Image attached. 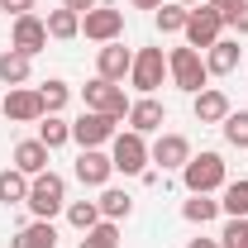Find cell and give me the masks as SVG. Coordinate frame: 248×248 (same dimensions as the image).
Listing matches in <instances>:
<instances>
[{
  "label": "cell",
  "mask_w": 248,
  "mask_h": 248,
  "mask_svg": "<svg viewBox=\"0 0 248 248\" xmlns=\"http://www.w3.org/2000/svg\"><path fill=\"white\" fill-rule=\"evenodd\" d=\"M182 182H186L191 196H215V191H224V182H229L224 157L219 153H191V162L182 167Z\"/></svg>",
  "instance_id": "1"
},
{
  "label": "cell",
  "mask_w": 248,
  "mask_h": 248,
  "mask_svg": "<svg viewBox=\"0 0 248 248\" xmlns=\"http://www.w3.org/2000/svg\"><path fill=\"white\" fill-rule=\"evenodd\" d=\"M167 77H172V86H177V91H186V95L205 91V81H210V72H205V58H201L191 43L167 53Z\"/></svg>",
  "instance_id": "2"
},
{
  "label": "cell",
  "mask_w": 248,
  "mask_h": 248,
  "mask_svg": "<svg viewBox=\"0 0 248 248\" xmlns=\"http://www.w3.org/2000/svg\"><path fill=\"white\" fill-rule=\"evenodd\" d=\"M33 210V219H53L58 210H67V182H62L58 172H38L29 177V201H24Z\"/></svg>",
  "instance_id": "3"
},
{
  "label": "cell",
  "mask_w": 248,
  "mask_h": 248,
  "mask_svg": "<svg viewBox=\"0 0 248 248\" xmlns=\"http://www.w3.org/2000/svg\"><path fill=\"white\" fill-rule=\"evenodd\" d=\"M81 105L86 110H100V115H110V120H129V95H124V86H115V81H105V77H95V81H86L81 86Z\"/></svg>",
  "instance_id": "4"
},
{
  "label": "cell",
  "mask_w": 248,
  "mask_h": 248,
  "mask_svg": "<svg viewBox=\"0 0 248 248\" xmlns=\"http://www.w3.org/2000/svg\"><path fill=\"white\" fill-rule=\"evenodd\" d=\"M110 162H115V172L124 177H143L148 172V143H143V134H134V129H124L110 139Z\"/></svg>",
  "instance_id": "5"
},
{
  "label": "cell",
  "mask_w": 248,
  "mask_h": 248,
  "mask_svg": "<svg viewBox=\"0 0 248 248\" xmlns=\"http://www.w3.org/2000/svg\"><path fill=\"white\" fill-rule=\"evenodd\" d=\"M224 29H229V19L219 15L215 5H196V10L186 15V29L182 33H186V43L201 53V48H210L215 38H224Z\"/></svg>",
  "instance_id": "6"
},
{
  "label": "cell",
  "mask_w": 248,
  "mask_h": 248,
  "mask_svg": "<svg viewBox=\"0 0 248 248\" xmlns=\"http://www.w3.org/2000/svg\"><path fill=\"white\" fill-rule=\"evenodd\" d=\"M129 81H134L139 95H153L167 81V53L162 48H139L134 53V67H129Z\"/></svg>",
  "instance_id": "7"
},
{
  "label": "cell",
  "mask_w": 248,
  "mask_h": 248,
  "mask_svg": "<svg viewBox=\"0 0 248 248\" xmlns=\"http://www.w3.org/2000/svg\"><path fill=\"white\" fill-rule=\"evenodd\" d=\"M120 120H110V115H100V110H81V120H72V143H81V148H100V143H110L120 129Z\"/></svg>",
  "instance_id": "8"
},
{
  "label": "cell",
  "mask_w": 248,
  "mask_h": 248,
  "mask_svg": "<svg viewBox=\"0 0 248 248\" xmlns=\"http://www.w3.org/2000/svg\"><path fill=\"white\" fill-rule=\"evenodd\" d=\"M81 33H86L91 43H115V38L124 33V10H115V5L86 10V15H81Z\"/></svg>",
  "instance_id": "9"
},
{
  "label": "cell",
  "mask_w": 248,
  "mask_h": 248,
  "mask_svg": "<svg viewBox=\"0 0 248 248\" xmlns=\"http://www.w3.org/2000/svg\"><path fill=\"white\" fill-rule=\"evenodd\" d=\"M148 162H157L162 172H182L191 162V139L186 134H157L148 143Z\"/></svg>",
  "instance_id": "10"
},
{
  "label": "cell",
  "mask_w": 248,
  "mask_h": 248,
  "mask_svg": "<svg viewBox=\"0 0 248 248\" xmlns=\"http://www.w3.org/2000/svg\"><path fill=\"white\" fill-rule=\"evenodd\" d=\"M0 110H5L10 124H38V120H43V95L33 91V86H10Z\"/></svg>",
  "instance_id": "11"
},
{
  "label": "cell",
  "mask_w": 248,
  "mask_h": 248,
  "mask_svg": "<svg viewBox=\"0 0 248 248\" xmlns=\"http://www.w3.org/2000/svg\"><path fill=\"white\" fill-rule=\"evenodd\" d=\"M162 124H167V105L157 100V95H139L134 105H129V129L134 134H162Z\"/></svg>",
  "instance_id": "12"
},
{
  "label": "cell",
  "mask_w": 248,
  "mask_h": 248,
  "mask_svg": "<svg viewBox=\"0 0 248 248\" xmlns=\"http://www.w3.org/2000/svg\"><path fill=\"white\" fill-rule=\"evenodd\" d=\"M10 48H19V53L38 58V53L48 48V24H43L38 15H19L15 29H10Z\"/></svg>",
  "instance_id": "13"
},
{
  "label": "cell",
  "mask_w": 248,
  "mask_h": 248,
  "mask_svg": "<svg viewBox=\"0 0 248 248\" xmlns=\"http://www.w3.org/2000/svg\"><path fill=\"white\" fill-rule=\"evenodd\" d=\"M129 67H134V53L124 48L120 38H115V43H100V53H95V77H105V81L120 86L124 77H129Z\"/></svg>",
  "instance_id": "14"
},
{
  "label": "cell",
  "mask_w": 248,
  "mask_h": 248,
  "mask_svg": "<svg viewBox=\"0 0 248 248\" xmlns=\"http://www.w3.org/2000/svg\"><path fill=\"white\" fill-rule=\"evenodd\" d=\"M110 177H115L110 153H100V148H81V157H77V182H81V186H110Z\"/></svg>",
  "instance_id": "15"
},
{
  "label": "cell",
  "mask_w": 248,
  "mask_h": 248,
  "mask_svg": "<svg viewBox=\"0 0 248 248\" xmlns=\"http://www.w3.org/2000/svg\"><path fill=\"white\" fill-rule=\"evenodd\" d=\"M239 62H244L239 38H215V43L205 48V72H210V77H229V72H239Z\"/></svg>",
  "instance_id": "16"
},
{
  "label": "cell",
  "mask_w": 248,
  "mask_h": 248,
  "mask_svg": "<svg viewBox=\"0 0 248 248\" xmlns=\"http://www.w3.org/2000/svg\"><path fill=\"white\" fill-rule=\"evenodd\" d=\"M191 110H196L201 124H224V115H229V95L219 91V86H205V91L191 95Z\"/></svg>",
  "instance_id": "17"
},
{
  "label": "cell",
  "mask_w": 248,
  "mask_h": 248,
  "mask_svg": "<svg viewBox=\"0 0 248 248\" xmlns=\"http://www.w3.org/2000/svg\"><path fill=\"white\" fill-rule=\"evenodd\" d=\"M48 153H53V148H43L38 139H19V143H15V162H10V167H19L24 177H38V172H48Z\"/></svg>",
  "instance_id": "18"
},
{
  "label": "cell",
  "mask_w": 248,
  "mask_h": 248,
  "mask_svg": "<svg viewBox=\"0 0 248 248\" xmlns=\"http://www.w3.org/2000/svg\"><path fill=\"white\" fill-rule=\"evenodd\" d=\"M10 248H58V229H53V219H33V224H24V229L10 239Z\"/></svg>",
  "instance_id": "19"
},
{
  "label": "cell",
  "mask_w": 248,
  "mask_h": 248,
  "mask_svg": "<svg viewBox=\"0 0 248 248\" xmlns=\"http://www.w3.org/2000/svg\"><path fill=\"white\" fill-rule=\"evenodd\" d=\"M95 205H100V219H115V224L134 215V196L120 191V186H100V201Z\"/></svg>",
  "instance_id": "20"
},
{
  "label": "cell",
  "mask_w": 248,
  "mask_h": 248,
  "mask_svg": "<svg viewBox=\"0 0 248 248\" xmlns=\"http://www.w3.org/2000/svg\"><path fill=\"white\" fill-rule=\"evenodd\" d=\"M29 53H19V48H5V53H0V81H5V86H24V81H29Z\"/></svg>",
  "instance_id": "21"
},
{
  "label": "cell",
  "mask_w": 248,
  "mask_h": 248,
  "mask_svg": "<svg viewBox=\"0 0 248 248\" xmlns=\"http://www.w3.org/2000/svg\"><path fill=\"white\" fill-rule=\"evenodd\" d=\"M29 201V177L19 167H5L0 172V205H24Z\"/></svg>",
  "instance_id": "22"
},
{
  "label": "cell",
  "mask_w": 248,
  "mask_h": 248,
  "mask_svg": "<svg viewBox=\"0 0 248 248\" xmlns=\"http://www.w3.org/2000/svg\"><path fill=\"white\" fill-rule=\"evenodd\" d=\"M43 24H48V38H62V43H67V38H77V33H81V15H77V10H48V19H43Z\"/></svg>",
  "instance_id": "23"
},
{
  "label": "cell",
  "mask_w": 248,
  "mask_h": 248,
  "mask_svg": "<svg viewBox=\"0 0 248 248\" xmlns=\"http://www.w3.org/2000/svg\"><path fill=\"white\" fill-rule=\"evenodd\" d=\"M38 143H43V148L72 143V124L62 120V115H43V120H38Z\"/></svg>",
  "instance_id": "24"
},
{
  "label": "cell",
  "mask_w": 248,
  "mask_h": 248,
  "mask_svg": "<svg viewBox=\"0 0 248 248\" xmlns=\"http://www.w3.org/2000/svg\"><path fill=\"white\" fill-rule=\"evenodd\" d=\"M219 210H224L229 219H248V177H244V182H224Z\"/></svg>",
  "instance_id": "25"
},
{
  "label": "cell",
  "mask_w": 248,
  "mask_h": 248,
  "mask_svg": "<svg viewBox=\"0 0 248 248\" xmlns=\"http://www.w3.org/2000/svg\"><path fill=\"white\" fill-rule=\"evenodd\" d=\"M186 5H177V0H167V5H157L153 10V24H157V33H182L186 29Z\"/></svg>",
  "instance_id": "26"
},
{
  "label": "cell",
  "mask_w": 248,
  "mask_h": 248,
  "mask_svg": "<svg viewBox=\"0 0 248 248\" xmlns=\"http://www.w3.org/2000/svg\"><path fill=\"white\" fill-rule=\"evenodd\" d=\"M67 224L81 229V234L95 229V224H100V205H95V201H67Z\"/></svg>",
  "instance_id": "27"
},
{
  "label": "cell",
  "mask_w": 248,
  "mask_h": 248,
  "mask_svg": "<svg viewBox=\"0 0 248 248\" xmlns=\"http://www.w3.org/2000/svg\"><path fill=\"white\" fill-rule=\"evenodd\" d=\"M77 248H120V224H115V219H100L95 229L81 234V244H77Z\"/></svg>",
  "instance_id": "28"
},
{
  "label": "cell",
  "mask_w": 248,
  "mask_h": 248,
  "mask_svg": "<svg viewBox=\"0 0 248 248\" xmlns=\"http://www.w3.org/2000/svg\"><path fill=\"white\" fill-rule=\"evenodd\" d=\"M38 95H43V115H62V110H67V100H72V86L53 77V81H43V86H38Z\"/></svg>",
  "instance_id": "29"
},
{
  "label": "cell",
  "mask_w": 248,
  "mask_h": 248,
  "mask_svg": "<svg viewBox=\"0 0 248 248\" xmlns=\"http://www.w3.org/2000/svg\"><path fill=\"white\" fill-rule=\"evenodd\" d=\"M219 215V201H210V196H191L182 205V219L186 224H210V219Z\"/></svg>",
  "instance_id": "30"
},
{
  "label": "cell",
  "mask_w": 248,
  "mask_h": 248,
  "mask_svg": "<svg viewBox=\"0 0 248 248\" xmlns=\"http://www.w3.org/2000/svg\"><path fill=\"white\" fill-rule=\"evenodd\" d=\"M219 129H224V139H229L234 148H248V110H229Z\"/></svg>",
  "instance_id": "31"
},
{
  "label": "cell",
  "mask_w": 248,
  "mask_h": 248,
  "mask_svg": "<svg viewBox=\"0 0 248 248\" xmlns=\"http://www.w3.org/2000/svg\"><path fill=\"white\" fill-rule=\"evenodd\" d=\"M219 248H248V219H229L219 234Z\"/></svg>",
  "instance_id": "32"
},
{
  "label": "cell",
  "mask_w": 248,
  "mask_h": 248,
  "mask_svg": "<svg viewBox=\"0 0 248 248\" xmlns=\"http://www.w3.org/2000/svg\"><path fill=\"white\" fill-rule=\"evenodd\" d=\"M0 10L19 19V15H33V0H0Z\"/></svg>",
  "instance_id": "33"
},
{
  "label": "cell",
  "mask_w": 248,
  "mask_h": 248,
  "mask_svg": "<svg viewBox=\"0 0 248 248\" xmlns=\"http://www.w3.org/2000/svg\"><path fill=\"white\" fill-rule=\"evenodd\" d=\"M229 29L239 33V38H248V5H244V10H234V15H229Z\"/></svg>",
  "instance_id": "34"
},
{
  "label": "cell",
  "mask_w": 248,
  "mask_h": 248,
  "mask_svg": "<svg viewBox=\"0 0 248 248\" xmlns=\"http://www.w3.org/2000/svg\"><path fill=\"white\" fill-rule=\"evenodd\" d=\"M205 5H215L219 15H224V19H229V15H234V10H244L248 0H205Z\"/></svg>",
  "instance_id": "35"
},
{
  "label": "cell",
  "mask_w": 248,
  "mask_h": 248,
  "mask_svg": "<svg viewBox=\"0 0 248 248\" xmlns=\"http://www.w3.org/2000/svg\"><path fill=\"white\" fill-rule=\"evenodd\" d=\"M100 0H62V10H77V15H86V10H95Z\"/></svg>",
  "instance_id": "36"
},
{
  "label": "cell",
  "mask_w": 248,
  "mask_h": 248,
  "mask_svg": "<svg viewBox=\"0 0 248 248\" xmlns=\"http://www.w3.org/2000/svg\"><path fill=\"white\" fill-rule=\"evenodd\" d=\"M134 10H157V5H167V0H129Z\"/></svg>",
  "instance_id": "37"
},
{
  "label": "cell",
  "mask_w": 248,
  "mask_h": 248,
  "mask_svg": "<svg viewBox=\"0 0 248 248\" xmlns=\"http://www.w3.org/2000/svg\"><path fill=\"white\" fill-rule=\"evenodd\" d=\"M186 248H219V239H191Z\"/></svg>",
  "instance_id": "38"
},
{
  "label": "cell",
  "mask_w": 248,
  "mask_h": 248,
  "mask_svg": "<svg viewBox=\"0 0 248 248\" xmlns=\"http://www.w3.org/2000/svg\"><path fill=\"white\" fill-rule=\"evenodd\" d=\"M177 5H186V10H196V5H205V0H177Z\"/></svg>",
  "instance_id": "39"
}]
</instances>
